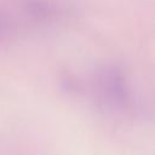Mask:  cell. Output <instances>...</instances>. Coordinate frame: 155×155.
<instances>
[{
  "label": "cell",
  "mask_w": 155,
  "mask_h": 155,
  "mask_svg": "<svg viewBox=\"0 0 155 155\" xmlns=\"http://www.w3.org/2000/svg\"><path fill=\"white\" fill-rule=\"evenodd\" d=\"M93 93L98 104L107 111L117 113L131 104V92L121 68L114 64L99 67L93 75Z\"/></svg>",
  "instance_id": "cell-1"
},
{
  "label": "cell",
  "mask_w": 155,
  "mask_h": 155,
  "mask_svg": "<svg viewBox=\"0 0 155 155\" xmlns=\"http://www.w3.org/2000/svg\"><path fill=\"white\" fill-rule=\"evenodd\" d=\"M58 85H59V88L68 96H76L82 90V86L79 82V80L74 75H70L69 73H65L59 76Z\"/></svg>",
  "instance_id": "cell-2"
},
{
  "label": "cell",
  "mask_w": 155,
  "mask_h": 155,
  "mask_svg": "<svg viewBox=\"0 0 155 155\" xmlns=\"http://www.w3.org/2000/svg\"><path fill=\"white\" fill-rule=\"evenodd\" d=\"M6 33H7V23L2 17H0V41L6 35Z\"/></svg>",
  "instance_id": "cell-3"
}]
</instances>
